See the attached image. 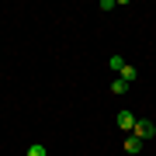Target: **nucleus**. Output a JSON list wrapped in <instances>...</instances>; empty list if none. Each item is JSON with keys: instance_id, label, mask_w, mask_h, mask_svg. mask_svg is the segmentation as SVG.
<instances>
[{"instance_id": "obj_7", "label": "nucleus", "mask_w": 156, "mask_h": 156, "mask_svg": "<svg viewBox=\"0 0 156 156\" xmlns=\"http://www.w3.org/2000/svg\"><path fill=\"white\" fill-rule=\"evenodd\" d=\"M28 156H45V146H38V142L28 146Z\"/></svg>"}, {"instance_id": "obj_4", "label": "nucleus", "mask_w": 156, "mask_h": 156, "mask_svg": "<svg viewBox=\"0 0 156 156\" xmlns=\"http://www.w3.org/2000/svg\"><path fill=\"white\" fill-rule=\"evenodd\" d=\"M118 76H122V80H125V83H132V80H135V76H139V69H135V66H128V62H125V69H122V73H118Z\"/></svg>"}, {"instance_id": "obj_3", "label": "nucleus", "mask_w": 156, "mask_h": 156, "mask_svg": "<svg viewBox=\"0 0 156 156\" xmlns=\"http://www.w3.org/2000/svg\"><path fill=\"white\" fill-rule=\"evenodd\" d=\"M125 153H128V156L142 153V139H139V135H128V139H125Z\"/></svg>"}, {"instance_id": "obj_5", "label": "nucleus", "mask_w": 156, "mask_h": 156, "mask_svg": "<svg viewBox=\"0 0 156 156\" xmlns=\"http://www.w3.org/2000/svg\"><path fill=\"white\" fill-rule=\"evenodd\" d=\"M108 66H111V69H118V73H122V69H125V59H122V56H111V62H108Z\"/></svg>"}, {"instance_id": "obj_6", "label": "nucleus", "mask_w": 156, "mask_h": 156, "mask_svg": "<svg viewBox=\"0 0 156 156\" xmlns=\"http://www.w3.org/2000/svg\"><path fill=\"white\" fill-rule=\"evenodd\" d=\"M111 90H115V94H125V90H128V83H125V80H122V76H118V80H115V83H111Z\"/></svg>"}, {"instance_id": "obj_1", "label": "nucleus", "mask_w": 156, "mask_h": 156, "mask_svg": "<svg viewBox=\"0 0 156 156\" xmlns=\"http://www.w3.org/2000/svg\"><path fill=\"white\" fill-rule=\"evenodd\" d=\"M135 122H139V118H135L132 111H118V128H122V132H128V135H132Z\"/></svg>"}, {"instance_id": "obj_2", "label": "nucleus", "mask_w": 156, "mask_h": 156, "mask_svg": "<svg viewBox=\"0 0 156 156\" xmlns=\"http://www.w3.org/2000/svg\"><path fill=\"white\" fill-rule=\"evenodd\" d=\"M132 135H139V139H153V135H156V125H153V122H135Z\"/></svg>"}]
</instances>
